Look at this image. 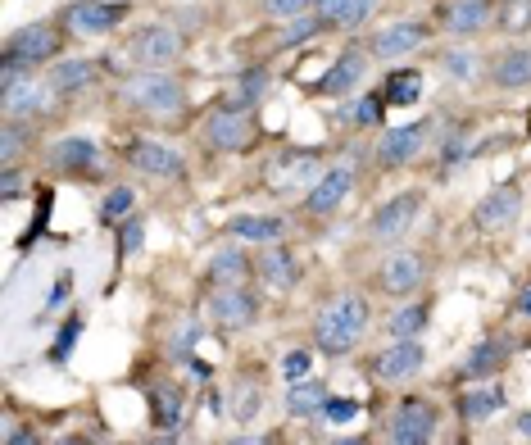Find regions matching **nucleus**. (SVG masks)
I'll list each match as a JSON object with an SVG mask.
<instances>
[{
    "label": "nucleus",
    "mask_w": 531,
    "mask_h": 445,
    "mask_svg": "<svg viewBox=\"0 0 531 445\" xmlns=\"http://www.w3.org/2000/svg\"><path fill=\"white\" fill-rule=\"evenodd\" d=\"M364 327H368V300L341 296L314 318V337L323 346V355H350L359 346V337H364Z\"/></svg>",
    "instance_id": "f257e3e1"
},
{
    "label": "nucleus",
    "mask_w": 531,
    "mask_h": 445,
    "mask_svg": "<svg viewBox=\"0 0 531 445\" xmlns=\"http://www.w3.org/2000/svg\"><path fill=\"white\" fill-rule=\"evenodd\" d=\"M128 100L141 105L146 114H155V119H177V114L187 109V91H182V82L168 78V73H159V69L137 73V78L128 82Z\"/></svg>",
    "instance_id": "f03ea898"
},
{
    "label": "nucleus",
    "mask_w": 531,
    "mask_h": 445,
    "mask_svg": "<svg viewBox=\"0 0 531 445\" xmlns=\"http://www.w3.org/2000/svg\"><path fill=\"white\" fill-rule=\"evenodd\" d=\"M323 159L318 155H309V150H282V155L268 164V191L273 196H295V191H305V187H314L318 178H323Z\"/></svg>",
    "instance_id": "7ed1b4c3"
},
{
    "label": "nucleus",
    "mask_w": 531,
    "mask_h": 445,
    "mask_svg": "<svg viewBox=\"0 0 531 445\" xmlns=\"http://www.w3.org/2000/svg\"><path fill=\"white\" fill-rule=\"evenodd\" d=\"M427 41H432V28L418 19H400V23H386V28H377L373 37H368V55L382 64L391 60H404V55H413V50H423Z\"/></svg>",
    "instance_id": "20e7f679"
},
{
    "label": "nucleus",
    "mask_w": 531,
    "mask_h": 445,
    "mask_svg": "<svg viewBox=\"0 0 531 445\" xmlns=\"http://www.w3.org/2000/svg\"><path fill=\"white\" fill-rule=\"evenodd\" d=\"M427 137H432V119L404 123V128H391L382 141H377V164L382 169H404L427 150Z\"/></svg>",
    "instance_id": "39448f33"
},
{
    "label": "nucleus",
    "mask_w": 531,
    "mask_h": 445,
    "mask_svg": "<svg viewBox=\"0 0 531 445\" xmlns=\"http://www.w3.org/2000/svg\"><path fill=\"white\" fill-rule=\"evenodd\" d=\"M123 19H128V5H123V0H78V5L64 10V23H69V32H78V37H100V32L118 28Z\"/></svg>",
    "instance_id": "423d86ee"
},
{
    "label": "nucleus",
    "mask_w": 531,
    "mask_h": 445,
    "mask_svg": "<svg viewBox=\"0 0 531 445\" xmlns=\"http://www.w3.org/2000/svg\"><path fill=\"white\" fill-rule=\"evenodd\" d=\"M423 364H427V350L418 346V341H391V346L373 359V377L386 386H400L423 373Z\"/></svg>",
    "instance_id": "0eeeda50"
},
{
    "label": "nucleus",
    "mask_w": 531,
    "mask_h": 445,
    "mask_svg": "<svg viewBox=\"0 0 531 445\" xmlns=\"http://www.w3.org/2000/svg\"><path fill=\"white\" fill-rule=\"evenodd\" d=\"M182 55V32L168 28V23H146V28L132 37V60L146 64V69H164Z\"/></svg>",
    "instance_id": "6e6552de"
},
{
    "label": "nucleus",
    "mask_w": 531,
    "mask_h": 445,
    "mask_svg": "<svg viewBox=\"0 0 531 445\" xmlns=\"http://www.w3.org/2000/svg\"><path fill=\"white\" fill-rule=\"evenodd\" d=\"M436 436V409L432 400H404L391 418V445H432Z\"/></svg>",
    "instance_id": "1a4fd4ad"
},
{
    "label": "nucleus",
    "mask_w": 531,
    "mask_h": 445,
    "mask_svg": "<svg viewBox=\"0 0 531 445\" xmlns=\"http://www.w3.org/2000/svg\"><path fill=\"white\" fill-rule=\"evenodd\" d=\"M205 141L214 150L236 155V150H246L250 141H255V123H250L236 105H223V109H214V114L205 119Z\"/></svg>",
    "instance_id": "9d476101"
},
{
    "label": "nucleus",
    "mask_w": 531,
    "mask_h": 445,
    "mask_svg": "<svg viewBox=\"0 0 531 445\" xmlns=\"http://www.w3.org/2000/svg\"><path fill=\"white\" fill-rule=\"evenodd\" d=\"M418 214H423V196H418V191H400V196L386 200V205L373 214L368 232H373L377 241H400L404 232L418 223Z\"/></svg>",
    "instance_id": "9b49d317"
},
{
    "label": "nucleus",
    "mask_w": 531,
    "mask_h": 445,
    "mask_svg": "<svg viewBox=\"0 0 531 445\" xmlns=\"http://www.w3.org/2000/svg\"><path fill=\"white\" fill-rule=\"evenodd\" d=\"M259 305L250 291L241 287H218L214 296H209V318H214V327H223V332H246L250 323H255Z\"/></svg>",
    "instance_id": "f8f14e48"
},
{
    "label": "nucleus",
    "mask_w": 531,
    "mask_h": 445,
    "mask_svg": "<svg viewBox=\"0 0 531 445\" xmlns=\"http://www.w3.org/2000/svg\"><path fill=\"white\" fill-rule=\"evenodd\" d=\"M50 100V82H41L37 73H28V78L10 82V87H0V114L5 119H32V114H41Z\"/></svg>",
    "instance_id": "ddd939ff"
},
{
    "label": "nucleus",
    "mask_w": 531,
    "mask_h": 445,
    "mask_svg": "<svg viewBox=\"0 0 531 445\" xmlns=\"http://www.w3.org/2000/svg\"><path fill=\"white\" fill-rule=\"evenodd\" d=\"M518 214H522V187L518 182H504V187H495L482 205L472 209V223L482 232H500V228H509Z\"/></svg>",
    "instance_id": "4468645a"
},
{
    "label": "nucleus",
    "mask_w": 531,
    "mask_h": 445,
    "mask_svg": "<svg viewBox=\"0 0 531 445\" xmlns=\"http://www.w3.org/2000/svg\"><path fill=\"white\" fill-rule=\"evenodd\" d=\"M55 50H59V37L50 23H28V28H19L10 37V46H5V55L19 64H28V69H37L41 60H55Z\"/></svg>",
    "instance_id": "2eb2a0df"
},
{
    "label": "nucleus",
    "mask_w": 531,
    "mask_h": 445,
    "mask_svg": "<svg viewBox=\"0 0 531 445\" xmlns=\"http://www.w3.org/2000/svg\"><path fill=\"white\" fill-rule=\"evenodd\" d=\"M354 191V164H332V169L323 173V178L309 187V196H305V209L314 218H323V214H332L336 205H341L345 196Z\"/></svg>",
    "instance_id": "dca6fc26"
},
{
    "label": "nucleus",
    "mask_w": 531,
    "mask_h": 445,
    "mask_svg": "<svg viewBox=\"0 0 531 445\" xmlns=\"http://www.w3.org/2000/svg\"><path fill=\"white\" fill-rule=\"evenodd\" d=\"M128 159L141 173H150V178H182L187 173V159L177 155L173 146H164V141H132Z\"/></svg>",
    "instance_id": "f3484780"
},
{
    "label": "nucleus",
    "mask_w": 531,
    "mask_h": 445,
    "mask_svg": "<svg viewBox=\"0 0 531 445\" xmlns=\"http://www.w3.org/2000/svg\"><path fill=\"white\" fill-rule=\"evenodd\" d=\"M418 282H423V255H413V250H395L391 259H382L377 287H382L386 296H409Z\"/></svg>",
    "instance_id": "a211bd4d"
},
{
    "label": "nucleus",
    "mask_w": 531,
    "mask_h": 445,
    "mask_svg": "<svg viewBox=\"0 0 531 445\" xmlns=\"http://www.w3.org/2000/svg\"><path fill=\"white\" fill-rule=\"evenodd\" d=\"M495 23V5L491 0H450L445 5V28L454 37H472V32H482Z\"/></svg>",
    "instance_id": "6ab92c4d"
},
{
    "label": "nucleus",
    "mask_w": 531,
    "mask_h": 445,
    "mask_svg": "<svg viewBox=\"0 0 531 445\" xmlns=\"http://www.w3.org/2000/svg\"><path fill=\"white\" fill-rule=\"evenodd\" d=\"M364 73H368V55H359V50H345L341 60L327 69V78L318 82V96H350L359 82H364Z\"/></svg>",
    "instance_id": "aec40b11"
},
{
    "label": "nucleus",
    "mask_w": 531,
    "mask_h": 445,
    "mask_svg": "<svg viewBox=\"0 0 531 445\" xmlns=\"http://www.w3.org/2000/svg\"><path fill=\"white\" fill-rule=\"evenodd\" d=\"M491 82L500 91H527L531 87V50L527 46L504 50L500 60L491 64Z\"/></svg>",
    "instance_id": "412c9836"
},
{
    "label": "nucleus",
    "mask_w": 531,
    "mask_h": 445,
    "mask_svg": "<svg viewBox=\"0 0 531 445\" xmlns=\"http://www.w3.org/2000/svg\"><path fill=\"white\" fill-rule=\"evenodd\" d=\"M232 237H236V241H255V246H273V241L286 237V218H273V214H241V218H232Z\"/></svg>",
    "instance_id": "4be33fe9"
},
{
    "label": "nucleus",
    "mask_w": 531,
    "mask_h": 445,
    "mask_svg": "<svg viewBox=\"0 0 531 445\" xmlns=\"http://www.w3.org/2000/svg\"><path fill=\"white\" fill-rule=\"evenodd\" d=\"M50 159H55V169H64V173H87V169H96L100 150H96V141H87V137H69V141H55Z\"/></svg>",
    "instance_id": "5701e85b"
},
{
    "label": "nucleus",
    "mask_w": 531,
    "mask_h": 445,
    "mask_svg": "<svg viewBox=\"0 0 531 445\" xmlns=\"http://www.w3.org/2000/svg\"><path fill=\"white\" fill-rule=\"evenodd\" d=\"M46 82H50V91H59V96H73V91L96 82V64L91 60H59L55 69L46 73Z\"/></svg>",
    "instance_id": "b1692460"
},
{
    "label": "nucleus",
    "mask_w": 531,
    "mask_h": 445,
    "mask_svg": "<svg viewBox=\"0 0 531 445\" xmlns=\"http://www.w3.org/2000/svg\"><path fill=\"white\" fill-rule=\"evenodd\" d=\"M500 368H504V346L495 337H486V341H477V346L463 355L459 373L463 377H491V373H500Z\"/></svg>",
    "instance_id": "393cba45"
},
{
    "label": "nucleus",
    "mask_w": 531,
    "mask_h": 445,
    "mask_svg": "<svg viewBox=\"0 0 531 445\" xmlns=\"http://www.w3.org/2000/svg\"><path fill=\"white\" fill-rule=\"evenodd\" d=\"M259 277H264L273 291H291L295 277H300V268H295V255H291V250H268V255L259 259Z\"/></svg>",
    "instance_id": "a878e982"
},
{
    "label": "nucleus",
    "mask_w": 531,
    "mask_h": 445,
    "mask_svg": "<svg viewBox=\"0 0 531 445\" xmlns=\"http://www.w3.org/2000/svg\"><path fill=\"white\" fill-rule=\"evenodd\" d=\"M327 409V391L318 382H295L291 391H286V414L291 418H314Z\"/></svg>",
    "instance_id": "bb28decb"
},
{
    "label": "nucleus",
    "mask_w": 531,
    "mask_h": 445,
    "mask_svg": "<svg viewBox=\"0 0 531 445\" xmlns=\"http://www.w3.org/2000/svg\"><path fill=\"white\" fill-rule=\"evenodd\" d=\"M500 405H504L500 386H482V391H468V396L459 400V414H463V423H486Z\"/></svg>",
    "instance_id": "cd10ccee"
},
{
    "label": "nucleus",
    "mask_w": 531,
    "mask_h": 445,
    "mask_svg": "<svg viewBox=\"0 0 531 445\" xmlns=\"http://www.w3.org/2000/svg\"><path fill=\"white\" fill-rule=\"evenodd\" d=\"M423 327H427V305H400V309H391V318H386L391 341H418Z\"/></svg>",
    "instance_id": "c85d7f7f"
},
{
    "label": "nucleus",
    "mask_w": 531,
    "mask_h": 445,
    "mask_svg": "<svg viewBox=\"0 0 531 445\" xmlns=\"http://www.w3.org/2000/svg\"><path fill=\"white\" fill-rule=\"evenodd\" d=\"M495 28L509 32V37L531 32V0H504V5H495Z\"/></svg>",
    "instance_id": "c756f323"
},
{
    "label": "nucleus",
    "mask_w": 531,
    "mask_h": 445,
    "mask_svg": "<svg viewBox=\"0 0 531 445\" xmlns=\"http://www.w3.org/2000/svg\"><path fill=\"white\" fill-rule=\"evenodd\" d=\"M209 277H214V287H236L246 277V255L241 250H218L214 264H209Z\"/></svg>",
    "instance_id": "7c9ffc66"
},
{
    "label": "nucleus",
    "mask_w": 531,
    "mask_h": 445,
    "mask_svg": "<svg viewBox=\"0 0 531 445\" xmlns=\"http://www.w3.org/2000/svg\"><path fill=\"white\" fill-rule=\"evenodd\" d=\"M341 123L345 128H373L382 123V96H359L341 109Z\"/></svg>",
    "instance_id": "2f4dec72"
},
{
    "label": "nucleus",
    "mask_w": 531,
    "mask_h": 445,
    "mask_svg": "<svg viewBox=\"0 0 531 445\" xmlns=\"http://www.w3.org/2000/svg\"><path fill=\"white\" fill-rule=\"evenodd\" d=\"M418 91H423V73L418 69H395L391 82H386V100H391V105H413Z\"/></svg>",
    "instance_id": "473e14b6"
},
{
    "label": "nucleus",
    "mask_w": 531,
    "mask_h": 445,
    "mask_svg": "<svg viewBox=\"0 0 531 445\" xmlns=\"http://www.w3.org/2000/svg\"><path fill=\"white\" fill-rule=\"evenodd\" d=\"M264 91H268V69H246L232 91V105L246 109V105H255V100H264Z\"/></svg>",
    "instance_id": "72a5a7b5"
},
{
    "label": "nucleus",
    "mask_w": 531,
    "mask_h": 445,
    "mask_svg": "<svg viewBox=\"0 0 531 445\" xmlns=\"http://www.w3.org/2000/svg\"><path fill=\"white\" fill-rule=\"evenodd\" d=\"M28 141H32V132L19 119H5V128H0V159H5V169H14V159L23 155Z\"/></svg>",
    "instance_id": "f704fd0d"
},
{
    "label": "nucleus",
    "mask_w": 531,
    "mask_h": 445,
    "mask_svg": "<svg viewBox=\"0 0 531 445\" xmlns=\"http://www.w3.org/2000/svg\"><path fill=\"white\" fill-rule=\"evenodd\" d=\"M259 409H264V391L250 382H241L232 391V418L236 423H250V418H259Z\"/></svg>",
    "instance_id": "c9c22d12"
},
{
    "label": "nucleus",
    "mask_w": 531,
    "mask_h": 445,
    "mask_svg": "<svg viewBox=\"0 0 531 445\" xmlns=\"http://www.w3.org/2000/svg\"><path fill=\"white\" fill-rule=\"evenodd\" d=\"M155 423L159 427H177V423H182V391L155 386Z\"/></svg>",
    "instance_id": "e433bc0d"
},
{
    "label": "nucleus",
    "mask_w": 531,
    "mask_h": 445,
    "mask_svg": "<svg viewBox=\"0 0 531 445\" xmlns=\"http://www.w3.org/2000/svg\"><path fill=\"white\" fill-rule=\"evenodd\" d=\"M141 246H146V223H141V218H128L123 232H118V255L128 259V255H137Z\"/></svg>",
    "instance_id": "4c0bfd02"
},
{
    "label": "nucleus",
    "mask_w": 531,
    "mask_h": 445,
    "mask_svg": "<svg viewBox=\"0 0 531 445\" xmlns=\"http://www.w3.org/2000/svg\"><path fill=\"white\" fill-rule=\"evenodd\" d=\"M132 200H137V196H132V187H114L105 200H100V218H105V223H114L118 214H128V209H132Z\"/></svg>",
    "instance_id": "58836bf2"
},
{
    "label": "nucleus",
    "mask_w": 531,
    "mask_h": 445,
    "mask_svg": "<svg viewBox=\"0 0 531 445\" xmlns=\"http://www.w3.org/2000/svg\"><path fill=\"white\" fill-rule=\"evenodd\" d=\"M314 5V0H264V14L268 19H305V10Z\"/></svg>",
    "instance_id": "ea45409f"
},
{
    "label": "nucleus",
    "mask_w": 531,
    "mask_h": 445,
    "mask_svg": "<svg viewBox=\"0 0 531 445\" xmlns=\"http://www.w3.org/2000/svg\"><path fill=\"white\" fill-rule=\"evenodd\" d=\"M445 73H450L454 82H468L472 73H477V55H468V50H450V55H445Z\"/></svg>",
    "instance_id": "a19ab883"
},
{
    "label": "nucleus",
    "mask_w": 531,
    "mask_h": 445,
    "mask_svg": "<svg viewBox=\"0 0 531 445\" xmlns=\"http://www.w3.org/2000/svg\"><path fill=\"white\" fill-rule=\"evenodd\" d=\"M318 23H323V19H291L282 28V41H277V46L286 50V46H300V41H309L318 32Z\"/></svg>",
    "instance_id": "79ce46f5"
},
{
    "label": "nucleus",
    "mask_w": 531,
    "mask_h": 445,
    "mask_svg": "<svg viewBox=\"0 0 531 445\" xmlns=\"http://www.w3.org/2000/svg\"><path fill=\"white\" fill-rule=\"evenodd\" d=\"M377 10V0H350L341 10V19H336V28H359V23H368Z\"/></svg>",
    "instance_id": "37998d69"
},
{
    "label": "nucleus",
    "mask_w": 531,
    "mask_h": 445,
    "mask_svg": "<svg viewBox=\"0 0 531 445\" xmlns=\"http://www.w3.org/2000/svg\"><path fill=\"white\" fill-rule=\"evenodd\" d=\"M309 364H314V359H309V350H291V355H286L282 359V377H286V382H305V377H309Z\"/></svg>",
    "instance_id": "c03bdc74"
},
{
    "label": "nucleus",
    "mask_w": 531,
    "mask_h": 445,
    "mask_svg": "<svg viewBox=\"0 0 531 445\" xmlns=\"http://www.w3.org/2000/svg\"><path fill=\"white\" fill-rule=\"evenodd\" d=\"M327 418H332V423H350V418H359V405H354V400H327V409H323Z\"/></svg>",
    "instance_id": "a18cd8bd"
},
{
    "label": "nucleus",
    "mask_w": 531,
    "mask_h": 445,
    "mask_svg": "<svg viewBox=\"0 0 531 445\" xmlns=\"http://www.w3.org/2000/svg\"><path fill=\"white\" fill-rule=\"evenodd\" d=\"M345 5H350V0H314V10H318V19H323V23H336V19H341Z\"/></svg>",
    "instance_id": "49530a36"
},
{
    "label": "nucleus",
    "mask_w": 531,
    "mask_h": 445,
    "mask_svg": "<svg viewBox=\"0 0 531 445\" xmlns=\"http://www.w3.org/2000/svg\"><path fill=\"white\" fill-rule=\"evenodd\" d=\"M78 332H82V323H69V327H64V337L55 341V359H64L73 346H78Z\"/></svg>",
    "instance_id": "de8ad7c7"
},
{
    "label": "nucleus",
    "mask_w": 531,
    "mask_h": 445,
    "mask_svg": "<svg viewBox=\"0 0 531 445\" xmlns=\"http://www.w3.org/2000/svg\"><path fill=\"white\" fill-rule=\"evenodd\" d=\"M69 291H73V277H59L55 291H50V300H46V309H59L64 300H69Z\"/></svg>",
    "instance_id": "09e8293b"
},
{
    "label": "nucleus",
    "mask_w": 531,
    "mask_h": 445,
    "mask_svg": "<svg viewBox=\"0 0 531 445\" xmlns=\"http://www.w3.org/2000/svg\"><path fill=\"white\" fill-rule=\"evenodd\" d=\"M14 196H23V178H19V169H5V200H14Z\"/></svg>",
    "instance_id": "8fccbe9b"
},
{
    "label": "nucleus",
    "mask_w": 531,
    "mask_h": 445,
    "mask_svg": "<svg viewBox=\"0 0 531 445\" xmlns=\"http://www.w3.org/2000/svg\"><path fill=\"white\" fill-rule=\"evenodd\" d=\"M5 445H41V436L37 432H14V427H10V441H5Z\"/></svg>",
    "instance_id": "3c124183"
},
{
    "label": "nucleus",
    "mask_w": 531,
    "mask_h": 445,
    "mask_svg": "<svg viewBox=\"0 0 531 445\" xmlns=\"http://www.w3.org/2000/svg\"><path fill=\"white\" fill-rule=\"evenodd\" d=\"M227 445H268L264 436H236V441H227Z\"/></svg>",
    "instance_id": "603ef678"
},
{
    "label": "nucleus",
    "mask_w": 531,
    "mask_h": 445,
    "mask_svg": "<svg viewBox=\"0 0 531 445\" xmlns=\"http://www.w3.org/2000/svg\"><path fill=\"white\" fill-rule=\"evenodd\" d=\"M332 445H368V441H364V436H336Z\"/></svg>",
    "instance_id": "864d4df0"
},
{
    "label": "nucleus",
    "mask_w": 531,
    "mask_h": 445,
    "mask_svg": "<svg viewBox=\"0 0 531 445\" xmlns=\"http://www.w3.org/2000/svg\"><path fill=\"white\" fill-rule=\"evenodd\" d=\"M518 432H522V436H531V414H522V418H518Z\"/></svg>",
    "instance_id": "5fc2aeb1"
},
{
    "label": "nucleus",
    "mask_w": 531,
    "mask_h": 445,
    "mask_svg": "<svg viewBox=\"0 0 531 445\" xmlns=\"http://www.w3.org/2000/svg\"><path fill=\"white\" fill-rule=\"evenodd\" d=\"M522 309H527V314H531V287L522 291Z\"/></svg>",
    "instance_id": "6e6d98bb"
},
{
    "label": "nucleus",
    "mask_w": 531,
    "mask_h": 445,
    "mask_svg": "<svg viewBox=\"0 0 531 445\" xmlns=\"http://www.w3.org/2000/svg\"><path fill=\"white\" fill-rule=\"evenodd\" d=\"M55 445H87V441H78V436H64V441H55Z\"/></svg>",
    "instance_id": "4d7b16f0"
},
{
    "label": "nucleus",
    "mask_w": 531,
    "mask_h": 445,
    "mask_svg": "<svg viewBox=\"0 0 531 445\" xmlns=\"http://www.w3.org/2000/svg\"><path fill=\"white\" fill-rule=\"evenodd\" d=\"M150 445H173V441H150Z\"/></svg>",
    "instance_id": "13d9d810"
}]
</instances>
